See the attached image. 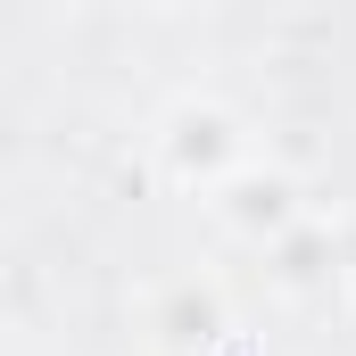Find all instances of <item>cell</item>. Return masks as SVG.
<instances>
[{"instance_id":"7a4b0ae2","label":"cell","mask_w":356,"mask_h":356,"mask_svg":"<svg viewBox=\"0 0 356 356\" xmlns=\"http://www.w3.org/2000/svg\"><path fill=\"white\" fill-rule=\"evenodd\" d=\"M207 207H216V224H224V232H241L249 249H273L282 232H298V224H307L298 182L282 175V166H257V158H249L232 182H216V191H207Z\"/></svg>"},{"instance_id":"6da1fadb","label":"cell","mask_w":356,"mask_h":356,"mask_svg":"<svg viewBox=\"0 0 356 356\" xmlns=\"http://www.w3.org/2000/svg\"><path fill=\"white\" fill-rule=\"evenodd\" d=\"M158 158H166L175 182L216 191V182H232L249 166V133H241V116H224V108H207V99H182L175 116H166V133H158Z\"/></svg>"},{"instance_id":"3957f363","label":"cell","mask_w":356,"mask_h":356,"mask_svg":"<svg viewBox=\"0 0 356 356\" xmlns=\"http://www.w3.org/2000/svg\"><path fill=\"white\" fill-rule=\"evenodd\" d=\"M266 257H273V282H282V290H332V282H340V232H332L323 216H307L298 232L273 241Z\"/></svg>"}]
</instances>
